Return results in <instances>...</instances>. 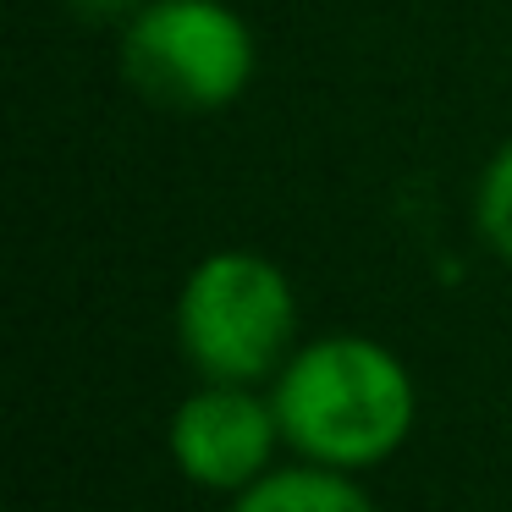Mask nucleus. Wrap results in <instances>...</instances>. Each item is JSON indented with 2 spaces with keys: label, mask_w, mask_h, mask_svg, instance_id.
<instances>
[{
  "label": "nucleus",
  "mask_w": 512,
  "mask_h": 512,
  "mask_svg": "<svg viewBox=\"0 0 512 512\" xmlns=\"http://www.w3.org/2000/svg\"><path fill=\"white\" fill-rule=\"evenodd\" d=\"M270 402L292 452L347 474H364L402 452L419 413L408 364L369 336H320L292 347Z\"/></svg>",
  "instance_id": "nucleus-1"
},
{
  "label": "nucleus",
  "mask_w": 512,
  "mask_h": 512,
  "mask_svg": "<svg viewBox=\"0 0 512 512\" xmlns=\"http://www.w3.org/2000/svg\"><path fill=\"white\" fill-rule=\"evenodd\" d=\"M298 292L287 270L248 248L204 254L177 292V342L204 380L259 386L292 358Z\"/></svg>",
  "instance_id": "nucleus-2"
},
{
  "label": "nucleus",
  "mask_w": 512,
  "mask_h": 512,
  "mask_svg": "<svg viewBox=\"0 0 512 512\" xmlns=\"http://www.w3.org/2000/svg\"><path fill=\"white\" fill-rule=\"evenodd\" d=\"M254 67V34L226 0H144L122 28L127 83L166 111H226Z\"/></svg>",
  "instance_id": "nucleus-3"
},
{
  "label": "nucleus",
  "mask_w": 512,
  "mask_h": 512,
  "mask_svg": "<svg viewBox=\"0 0 512 512\" xmlns=\"http://www.w3.org/2000/svg\"><path fill=\"white\" fill-rule=\"evenodd\" d=\"M281 441L276 402L259 397L254 386L237 380H204L177 413H171V463L204 490H226L237 496L243 485H254L270 468Z\"/></svg>",
  "instance_id": "nucleus-4"
},
{
  "label": "nucleus",
  "mask_w": 512,
  "mask_h": 512,
  "mask_svg": "<svg viewBox=\"0 0 512 512\" xmlns=\"http://www.w3.org/2000/svg\"><path fill=\"white\" fill-rule=\"evenodd\" d=\"M232 512H375V501L347 468L303 457L292 468H265L254 485H243L232 496Z\"/></svg>",
  "instance_id": "nucleus-5"
},
{
  "label": "nucleus",
  "mask_w": 512,
  "mask_h": 512,
  "mask_svg": "<svg viewBox=\"0 0 512 512\" xmlns=\"http://www.w3.org/2000/svg\"><path fill=\"white\" fill-rule=\"evenodd\" d=\"M479 226H485L490 248L512 259V138L490 155L485 177H479Z\"/></svg>",
  "instance_id": "nucleus-6"
},
{
  "label": "nucleus",
  "mask_w": 512,
  "mask_h": 512,
  "mask_svg": "<svg viewBox=\"0 0 512 512\" xmlns=\"http://www.w3.org/2000/svg\"><path fill=\"white\" fill-rule=\"evenodd\" d=\"M83 23H127V17L144 6V0H67Z\"/></svg>",
  "instance_id": "nucleus-7"
}]
</instances>
